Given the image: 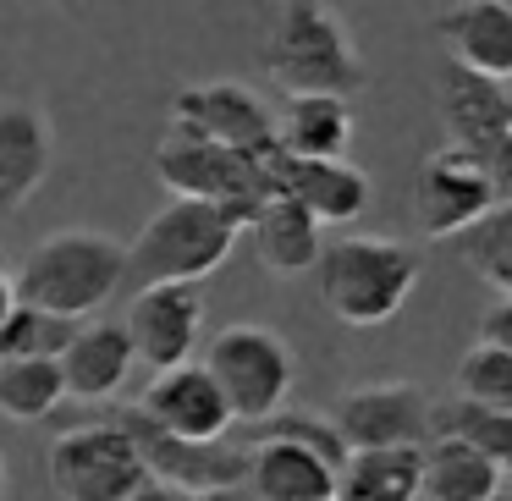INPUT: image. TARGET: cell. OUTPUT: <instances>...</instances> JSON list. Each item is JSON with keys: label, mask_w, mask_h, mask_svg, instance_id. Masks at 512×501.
Returning a JSON list of instances; mask_svg holds the SVG:
<instances>
[{"label": "cell", "mask_w": 512, "mask_h": 501, "mask_svg": "<svg viewBox=\"0 0 512 501\" xmlns=\"http://www.w3.org/2000/svg\"><path fill=\"white\" fill-rule=\"evenodd\" d=\"M265 72L287 100H347L364 94L369 72L347 23L331 6L292 0L276 6L265 23Z\"/></svg>", "instance_id": "obj_1"}, {"label": "cell", "mask_w": 512, "mask_h": 501, "mask_svg": "<svg viewBox=\"0 0 512 501\" xmlns=\"http://www.w3.org/2000/svg\"><path fill=\"white\" fill-rule=\"evenodd\" d=\"M122 281H127V243L89 232V226H67V232L28 248L12 287L23 309H39L50 320H83V314L105 309Z\"/></svg>", "instance_id": "obj_2"}, {"label": "cell", "mask_w": 512, "mask_h": 501, "mask_svg": "<svg viewBox=\"0 0 512 501\" xmlns=\"http://www.w3.org/2000/svg\"><path fill=\"white\" fill-rule=\"evenodd\" d=\"M314 287L331 320L353 325V331H375L402 314V303L419 287V254L397 237H369L347 232L325 243L320 265H314Z\"/></svg>", "instance_id": "obj_3"}, {"label": "cell", "mask_w": 512, "mask_h": 501, "mask_svg": "<svg viewBox=\"0 0 512 501\" xmlns=\"http://www.w3.org/2000/svg\"><path fill=\"white\" fill-rule=\"evenodd\" d=\"M243 226L215 204L193 199H166L144 221V232L127 243V281L144 287H199L204 276L232 259Z\"/></svg>", "instance_id": "obj_4"}, {"label": "cell", "mask_w": 512, "mask_h": 501, "mask_svg": "<svg viewBox=\"0 0 512 501\" xmlns=\"http://www.w3.org/2000/svg\"><path fill=\"white\" fill-rule=\"evenodd\" d=\"M276 160L281 155L254 160V155H237V149L204 144V138L166 127V138L155 149V177L171 188V199L215 204L248 232V221L276 199Z\"/></svg>", "instance_id": "obj_5"}, {"label": "cell", "mask_w": 512, "mask_h": 501, "mask_svg": "<svg viewBox=\"0 0 512 501\" xmlns=\"http://www.w3.org/2000/svg\"><path fill=\"white\" fill-rule=\"evenodd\" d=\"M199 364L221 386L232 419H248V424H270L276 413H287V397L298 386V353L270 325H226V331H215Z\"/></svg>", "instance_id": "obj_6"}, {"label": "cell", "mask_w": 512, "mask_h": 501, "mask_svg": "<svg viewBox=\"0 0 512 501\" xmlns=\"http://www.w3.org/2000/svg\"><path fill=\"white\" fill-rule=\"evenodd\" d=\"M45 474L61 501H127L138 485H149V468L133 435L111 413L67 424L45 452Z\"/></svg>", "instance_id": "obj_7"}, {"label": "cell", "mask_w": 512, "mask_h": 501, "mask_svg": "<svg viewBox=\"0 0 512 501\" xmlns=\"http://www.w3.org/2000/svg\"><path fill=\"white\" fill-rule=\"evenodd\" d=\"M171 127L188 138H204V144L254 155V160L281 155L276 149V111L237 78H210V83L182 89L171 100Z\"/></svg>", "instance_id": "obj_8"}, {"label": "cell", "mask_w": 512, "mask_h": 501, "mask_svg": "<svg viewBox=\"0 0 512 501\" xmlns=\"http://www.w3.org/2000/svg\"><path fill=\"white\" fill-rule=\"evenodd\" d=\"M435 402L413 380H369L331 402V424L347 452H386V446H424L430 441Z\"/></svg>", "instance_id": "obj_9"}, {"label": "cell", "mask_w": 512, "mask_h": 501, "mask_svg": "<svg viewBox=\"0 0 512 501\" xmlns=\"http://www.w3.org/2000/svg\"><path fill=\"white\" fill-rule=\"evenodd\" d=\"M111 419L133 435V446H138V457H144L149 479H160V485H177V490H188V496H210V490L248 485V446L171 441V435H160L138 408H111Z\"/></svg>", "instance_id": "obj_10"}, {"label": "cell", "mask_w": 512, "mask_h": 501, "mask_svg": "<svg viewBox=\"0 0 512 501\" xmlns=\"http://www.w3.org/2000/svg\"><path fill=\"white\" fill-rule=\"evenodd\" d=\"M496 210L490 199L485 166L474 155H457V149H435L419 166V182H413V221H419L424 237H463L474 232L485 215Z\"/></svg>", "instance_id": "obj_11"}, {"label": "cell", "mask_w": 512, "mask_h": 501, "mask_svg": "<svg viewBox=\"0 0 512 501\" xmlns=\"http://www.w3.org/2000/svg\"><path fill=\"white\" fill-rule=\"evenodd\" d=\"M133 358L149 364L155 375L193 364L204 336V292L199 287H144L133 292V309L122 320Z\"/></svg>", "instance_id": "obj_12"}, {"label": "cell", "mask_w": 512, "mask_h": 501, "mask_svg": "<svg viewBox=\"0 0 512 501\" xmlns=\"http://www.w3.org/2000/svg\"><path fill=\"white\" fill-rule=\"evenodd\" d=\"M138 413H144L160 435H171V441H193V446L226 441V430L237 424L232 408H226V397H221V386L210 380V369H204L199 358L149 380Z\"/></svg>", "instance_id": "obj_13"}, {"label": "cell", "mask_w": 512, "mask_h": 501, "mask_svg": "<svg viewBox=\"0 0 512 501\" xmlns=\"http://www.w3.org/2000/svg\"><path fill=\"white\" fill-rule=\"evenodd\" d=\"M441 127H446V149L457 155H474L485 160L501 138L512 133V89L496 78H479V72L446 61L441 67Z\"/></svg>", "instance_id": "obj_14"}, {"label": "cell", "mask_w": 512, "mask_h": 501, "mask_svg": "<svg viewBox=\"0 0 512 501\" xmlns=\"http://www.w3.org/2000/svg\"><path fill=\"white\" fill-rule=\"evenodd\" d=\"M56 166V127L34 100H0V215L34 204Z\"/></svg>", "instance_id": "obj_15"}, {"label": "cell", "mask_w": 512, "mask_h": 501, "mask_svg": "<svg viewBox=\"0 0 512 501\" xmlns=\"http://www.w3.org/2000/svg\"><path fill=\"white\" fill-rule=\"evenodd\" d=\"M276 193L320 226H353L369 210V177L353 160H276Z\"/></svg>", "instance_id": "obj_16"}, {"label": "cell", "mask_w": 512, "mask_h": 501, "mask_svg": "<svg viewBox=\"0 0 512 501\" xmlns=\"http://www.w3.org/2000/svg\"><path fill=\"white\" fill-rule=\"evenodd\" d=\"M435 39H441L457 67L479 72V78L512 83V6L507 0H468V6H446L435 17Z\"/></svg>", "instance_id": "obj_17"}, {"label": "cell", "mask_w": 512, "mask_h": 501, "mask_svg": "<svg viewBox=\"0 0 512 501\" xmlns=\"http://www.w3.org/2000/svg\"><path fill=\"white\" fill-rule=\"evenodd\" d=\"M61 364V386H67V397L78 402H111L116 391L127 386V375H133V342H127V331L116 320H94V325H78L67 342V353L56 358Z\"/></svg>", "instance_id": "obj_18"}, {"label": "cell", "mask_w": 512, "mask_h": 501, "mask_svg": "<svg viewBox=\"0 0 512 501\" xmlns=\"http://www.w3.org/2000/svg\"><path fill=\"white\" fill-rule=\"evenodd\" d=\"M325 226L314 221L309 210H298L292 199H270L265 210L248 221V237H254V259L270 270L276 281H298V276H309L314 265H320V254H325Z\"/></svg>", "instance_id": "obj_19"}, {"label": "cell", "mask_w": 512, "mask_h": 501, "mask_svg": "<svg viewBox=\"0 0 512 501\" xmlns=\"http://www.w3.org/2000/svg\"><path fill=\"white\" fill-rule=\"evenodd\" d=\"M248 496L254 501H336V468L287 441L248 446Z\"/></svg>", "instance_id": "obj_20"}, {"label": "cell", "mask_w": 512, "mask_h": 501, "mask_svg": "<svg viewBox=\"0 0 512 501\" xmlns=\"http://www.w3.org/2000/svg\"><path fill=\"white\" fill-rule=\"evenodd\" d=\"M336 501H424V446L347 452L336 474Z\"/></svg>", "instance_id": "obj_21"}, {"label": "cell", "mask_w": 512, "mask_h": 501, "mask_svg": "<svg viewBox=\"0 0 512 501\" xmlns=\"http://www.w3.org/2000/svg\"><path fill=\"white\" fill-rule=\"evenodd\" d=\"M353 105L347 100H287L276 116V149L287 160H347Z\"/></svg>", "instance_id": "obj_22"}, {"label": "cell", "mask_w": 512, "mask_h": 501, "mask_svg": "<svg viewBox=\"0 0 512 501\" xmlns=\"http://www.w3.org/2000/svg\"><path fill=\"white\" fill-rule=\"evenodd\" d=\"M501 468L485 463L474 446L452 435L424 441V501H496L501 496Z\"/></svg>", "instance_id": "obj_23"}, {"label": "cell", "mask_w": 512, "mask_h": 501, "mask_svg": "<svg viewBox=\"0 0 512 501\" xmlns=\"http://www.w3.org/2000/svg\"><path fill=\"white\" fill-rule=\"evenodd\" d=\"M67 402L56 358H0V413L17 424H39Z\"/></svg>", "instance_id": "obj_24"}, {"label": "cell", "mask_w": 512, "mask_h": 501, "mask_svg": "<svg viewBox=\"0 0 512 501\" xmlns=\"http://www.w3.org/2000/svg\"><path fill=\"white\" fill-rule=\"evenodd\" d=\"M430 435H452V441L474 446L485 463H496L501 474H512V413H485L468 402H435Z\"/></svg>", "instance_id": "obj_25"}, {"label": "cell", "mask_w": 512, "mask_h": 501, "mask_svg": "<svg viewBox=\"0 0 512 501\" xmlns=\"http://www.w3.org/2000/svg\"><path fill=\"white\" fill-rule=\"evenodd\" d=\"M457 402L485 413H512V353L474 342L457 358Z\"/></svg>", "instance_id": "obj_26"}, {"label": "cell", "mask_w": 512, "mask_h": 501, "mask_svg": "<svg viewBox=\"0 0 512 501\" xmlns=\"http://www.w3.org/2000/svg\"><path fill=\"white\" fill-rule=\"evenodd\" d=\"M463 265L496 287V298H512V210L496 204L474 232H463Z\"/></svg>", "instance_id": "obj_27"}, {"label": "cell", "mask_w": 512, "mask_h": 501, "mask_svg": "<svg viewBox=\"0 0 512 501\" xmlns=\"http://www.w3.org/2000/svg\"><path fill=\"white\" fill-rule=\"evenodd\" d=\"M72 331H78L72 320H50V314L17 303L6 314V325H0V358H61Z\"/></svg>", "instance_id": "obj_28"}, {"label": "cell", "mask_w": 512, "mask_h": 501, "mask_svg": "<svg viewBox=\"0 0 512 501\" xmlns=\"http://www.w3.org/2000/svg\"><path fill=\"white\" fill-rule=\"evenodd\" d=\"M259 441H287V446H303V452H314V457H325V463L342 474V463H347V446H342V435H336V424H331V413H276V419L265 424V435Z\"/></svg>", "instance_id": "obj_29"}, {"label": "cell", "mask_w": 512, "mask_h": 501, "mask_svg": "<svg viewBox=\"0 0 512 501\" xmlns=\"http://www.w3.org/2000/svg\"><path fill=\"white\" fill-rule=\"evenodd\" d=\"M479 166H485V182H490V199H496L501 210H512V133L501 138V144L490 149L485 160H479Z\"/></svg>", "instance_id": "obj_30"}, {"label": "cell", "mask_w": 512, "mask_h": 501, "mask_svg": "<svg viewBox=\"0 0 512 501\" xmlns=\"http://www.w3.org/2000/svg\"><path fill=\"white\" fill-rule=\"evenodd\" d=\"M479 342L512 353V298H496V303L485 309V320H479Z\"/></svg>", "instance_id": "obj_31"}, {"label": "cell", "mask_w": 512, "mask_h": 501, "mask_svg": "<svg viewBox=\"0 0 512 501\" xmlns=\"http://www.w3.org/2000/svg\"><path fill=\"white\" fill-rule=\"evenodd\" d=\"M127 501H193L188 490H177V485H160V479H149V485H138Z\"/></svg>", "instance_id": "obj_32"}, {"label": "cell", "mask_w": 512, "mask_h": 501, "mask_svg": "<svg viewBox=\"0 0 512 501\" xmlns=\"http://www.w3.org/2000/svg\"><path fill=\"white\" fill-rule=\"evenodd\" d=\"M193 501H254L248 485H232V490H210V496H193Z\"/></svg>", "instance_id": "obj_33"}, {"label": "cell", "mask_w": 512, "mask_h": 501, "mask_svg": "<svg viewBox=\"0 0 512 501\" xmlns=\"http://www.w3.org/2000/svg\"><path fill=\"white\" fill-rule=\"evenodd\" d=\"M0 496H6V457H0Z\"/></svg>", "instance_id": "obj_34"}, {"label": "cell", "mask_w": 512, "mask_h": 501, "mask_svg": "<svg viewBox=\"0 0 512 501\" xmlns=\"http://www.w3.org/2000/svg\"><path fill=\"white\" fill-rule=\"evenodd\" d=\"M496 501H512V490H501V496H496Z\"/></svg>", "instance_id": "obj_35"}]
</instances>
